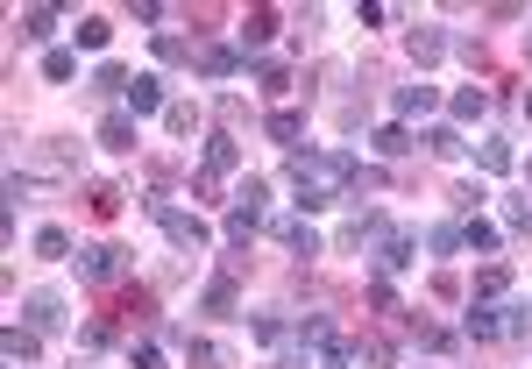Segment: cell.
<instances>
[{
  "label": "cell",
  "instance_id": "6da1fadb",
  "mask_svg": "<svg viewBox=\"0 0 532 369\" xmlns=\"http://www.w3.org/2000/svg\"><path fill=\"white\" fill-rule=\"evenodd\" d=\"M142 213H149V220H157V228L171 235V249H185V256L213 242V228H206V220H199V213H185V206H171L164 192H149V199H142Z\"/></svg>",
  "mask_w": 532,
  "mask_h": 369
},
{
  "label": "cell",
  "instance_id": "7a4b0ae2",
  "mask_svg": "<svg viewBox=\"0 0 532 369\" xmlns=\"http://www.w3.org/2000/svg\"><path fill=\"white\" fill-rule=\"evenodd\" d=\"M412 263H419V242H412L405 228H384V235L369 242V270H376V277H398V270H412Z\"/></svg>",
  "mask_w": 532,
  "mask_h": 369
},
{
  "label": "cell",
  "instance_id": "3957f363",
  "mask_svg": "<svg viewBox=\"0 0 532 369\" xmlns=\"http://www.w3.org/2000/svg\"><path fill=\"white\" fill-rule=\"evenodd\" d=\"M71 263H79L86 284H121V277H128V249H114V242H93V249H79Z\"/></svg>",
  "mask_w": 532,
  "mask_h": 369
},
{
  "label": "cell",
  "instance_id": "277c9868",
  "mask_svg": "<svg viewBox=\"0 0 532 369\" xmlns=\"http://www.w3.org/2000/svg\"><path fill=\"white\" fill-rule=\"evenodd\" d=\"M93 142L107 157H135V142H142V121L128 114V107H114V114H100V128H93Z\"/></svg>",
  "mask_w": 532,
  "mask_h": 369
},
{
  "label": "cell",
  "instance_id": "5b68a950",
  "mask_svg": "<svg viewBox=\"0 0 532 369\" xmlns=\"http://www.w3.org/2000/svg\"><path fill=\"white\" fill-rule=\"evenodd\" d=\"M199 313H213V320H235L242 313V284H235V263H227L206 291H199Z\"/></svg>",
  "mask_w": 532,
  "mask_h": 369
},
{
  "label": "cell",
  "instance_id": "8992f818",
  "mask_svg": "<svg viewBox=\"0 0 532 369\" xmlns=\"http://www.w3.org/2000/svg\"><path fill=\"white\" fill-rule=\"evenodd\" d=\"M121 107H128L135 121H149V114H164V107H171V100H164V79H157V71H142V79H135V86L121 93Z\"/></svg>",
  "mask_w": 532,
  "mask_h": 369
},
{
  "label": "cell",
  "instance_id": "52a82bcc",
  "mask_svg": "<svg viewBox=\"0 0 532 369\" xmlns=\"http://www.w3.org/2000/svg\"><path fill=\"white\" fill-rule=\"evenodd\" d=\"M277 242H284L291 256H320V249H327V242H320V228H313L306 213H284V220H277Z\"/></svg>",
  "mask_w": 532,
  "mask_h": 369
},
{
  "label": "cell",
  "instance_id": "ba28073f",
  "mask_svg": "<svg viewBox=\"0 0 532 369\" xmlns=\"http://www.w3.org/2000/svg\"><path fill=\"white\" fill-rule=\"evenodd\" d=\"M405 50H412V64L426 71V64H440L454 43H447V29H433V22H412V36H405Z\"/></svg>",
  "mask_w": 532,
  "mask_h": 369
},
{
  "label": "cell",
  "instance_id": "9c48e42d",
  "mask_svg": "<svg viewBox=\"0 0 532 369\" xmlns=\"http://www.w3.org/2000/svg\"><path fill=\"white\" fill-rule=\"evenodd\" d=\"M199 157H206V178H235V171H242V142H235V135H206Z\"/></svg>",
  "mask_w": 532,
  "mask_h": 369
},
{
  "label": "cell",
  "instance_id": "30bf717a",
  "mask_svg": "<svg viewBox=\"0 0 532 369\" xmlns=\"http://www.w3.org/2000/svg\"><path fill=\"white\" fill-rule=\"evenodd\" d=\"M433 107H440V93H433L426 79H412V86L391 93V114H398V121H419V114H433Z\"/></svg>",
  "mask_w": 532,
  "mask_h": 369
},
{
  "label": "cell",
  "instance_id": "8fae6325",
  "mask_svg": "<svg viewBox=\"0 0 532 369\" xmlns=\"http://www.w3.org/2000/svg\"><path fill=\"white\" fill-rule=\"evenodd\" d=\"M462 249H469V256H497V249H504V228H497V220H483V213H469V220H462Z\"/></svg>",
  "mask_w": 532,
  "mask_h": 369
},
{
  "label": "cell",
  "instance_id": "7c38bea8",
  "mask_svg": "<svg viewBox=\"0 0 532 369\" xmlns=\"http://www.w3.org/2000/svg\"><path fill=\"white\" fill-rule=\"evenodd\" d=\"M22 313H29V327H36V334L64 327V291H29V299H22Z\"/></svg>",
  "mask_w": 532,
  "mask_h": 369
},
{
  "label": "cell",
  "instance_id": "4fadbf2b",
  "mask_svg": "<svg viewBox=\"0 0 532 369\" xmlns=\"http://www.w3.org/2000/svg\"><path fill=\"white\" fill-rule=\"evenodd\" d=\"M0 355H8L15 369H36V362H43V341H36V327H8V334H0Z\"/></svg>",
  "mask_w": 532,
  "mask_h": 369
},
{
  "label": "cell",
  "instance_id": "5bb4252c",
  "mask_svg": "<svg viewBox=\"0 0 532 369\" xmlns=\"http://www.w3.org/2000/svg\"><path fill=\"white\" fill-rule=\"evenodd\" d=\"M199 71L206 79H235V71H249V57L235 43H213V50H199Z\"/></svg>",
  "mask_w": 532,
  "mask_h": 369
},
{
  "label": "cell",
  "instance_id": "9a60e30c",
  "mask_svg": "<svg viewBox=\"0 0 532 369\" xmlns=\"http://www.w3.org/2000/svg\"><path fill=\"white\" fill-rule=\"evenodd\" d=\"M270 36H277V15H270V8H256V15H249V22H242V29H235V50H242V57H249V50H263V43H270Z\"/></svg>",
  "mask_w": 532,
  "mask_h": 369
},
{
  "label": "cell",
  "instance_id": "2e32d148",
  "mask_svg": "<svg viewBox=\"0 0 532 369\" xmlns=\"http://www.w3.org/2000/svg\"><path fill=\"white\" fill-rule=\"evenodd\" d=\"M462 334H469V341H504V334H497V306L469 299V306H462Z\"/></svg>",
  "mask_w": 532,
  "mask_h": 369
},
{
  "label": "cell",
  "instance_id": "e0dca14e",
  "mask_svg": "<svg viewBox=\"0 0 532 369\" xmlns=\"http://www.w3.org/2000/svg\"><path fill=\"white\" fill-rule=\"evenodd\" d=\"M497 334H504V341H525V334H532V299H504V306H497Z\"/></svg>",
  "mask_w": 532,
  "mask_h": 369
},
{
  "label": "cell",
  "instance_id": "ac0fdd59",
  "mask_svg": "<svg viewBox=\"0 0 532 369\" xmlns=\"http://www.w3.org/2000/svg\"><path fill=\"white\" fill-rule=\"evenodd\" d=\"M15 36H22V43H50V36H57V8H22Z\"/></svg>",
  "mask_w": 532,
  "mask_h": 369
},
{
  "label": "cell",
  "instance_id": "d6986e66",
  "mask_svg": "<svg viewBox=\"0 0 532 369\" xmlns=\"http://www.w3.org/2000/svg\"><path fill=\"white\" fill-rule=\"evenodd\" d=\"M263 135H270V142H284V150H298V135H306V114H291V107H277V114L263 121Z\"/></svg>",
  "mask_w": 532,
  "mask_h": 369
},
{
  "label": "cell",
  "instance_id": "ffe728a7",
  "mask_svg": "<svg viewBox=\"0 0 532 369\" xmlns=\"http://www.w3.org/2000/svg\"><path fill=\"white\" fill-rule=\"evenodd\" d=\"M419 142H426V150H433L440 164H454V157H462V150H469V142H462V128H447V121H440V128H426Z\"/></svg>",
  "mask_w": 532,
  "mask_h": 369
},
{
  "label": "cell",
  "instance_id": "44dd1931",
  "mask_svg": "<svg viewBox=\"0 0 532 369\" xmlns=\"http://www.w3.org/2000/svg\"><path fill=\"white\" fill-rule=\"evenodd\" d=\"M249 79H256L263 93H284V86H291V71H284V57H249Z\"/></svg>",
  "mask_w": 532,
  "mask_h": 369
},
{
  "label": "cell",
  "instance_id": "7402d4cb",
  "mask_svg": "<svg viewBox=\"0 0 532 369\" xmlns=\"http://www.w3.org/2000/svg\"><path fill=\"white\" fill-rule=\"evenodd\" d=\"M43 79L50 86H71V79H79V50H43Z\"/></svg>",
  "mask_w": 532,
  "mask_h": 369
},
{
  "label": "cell",
  "instance_id": "603a6c76",
  "mask_svg": "<svg viewBox=\"0 0 532 369\" xmlns=\"http://www.w3.org/2000/svg\"><path fill=\"white\" fill-rule=\"evenodd\" d=\"M185 362H192V369H235V355H227V348H213V341H199V334L185 341Z\"/></svg>",
  "mask_w": 532,
  "mask_h": 369
},
{
  "label": "cell",
  "instance_id": "cb8c5ba5",
  "mask_svg": "<svg viewBox=\"0 0 532 369\" xmlns=\"http://www.w3.org/2000/svg\"><path fill=\"white\" fill-rule=\"evenodd\" d=\"M36 256H43V263H71L79 249H71V235H64V228H36Z\"/></svg>",
  "mask_w": 532,
  "mask_h": 369
},
{
  "label": "cell",
  "instance_id": "d4e9b609",
  "mask_svg": "<svg viewBox=\"0 0 532 369\" xmlns=\"http://www.w3.org/2000/svg\"><path fill=\"white\" fill-rule=\"evenodd\" d=\"M263 206H270V185L263 178H235V213H256L263 220Z\"/></svg>",
  "mask_w": 532,
  "mask_h": 369
},
{
  "label": "cell",
  "instance_id": "484cf974",
  "mask_svg": "<svg viewBox=\"0 0 532 369\" xmlns=\"http://www.w3.org/2000/svg\"><path fill=\"white\" fill-rule=\"evenodd\" d=\"M447 107H454V121H483V114H490V93H483V86H462Z\"/></svg>",
  "mask_w": 532,
  "mask_h": 369
},
{
  "label": "cell",
  "instance_id": "4316f807",
  "mask_svg": "<svg viewBox=\"0 0 532 369\" xmlns=\"http://www.w3.org/2000/svg\"><path fill=\"white\" fill-rule=\"evenodd\" d=\"M369 142H376L384 157H405V150H412V128H405V121H384V128H376Z\"/></svg>",
  "mask_w": 532,
  "mask_h": 369
},
{
  "label": "cell",
  "instance_id": "83f0119b",
  "mask_svg": "<svg viewBox=\"0 0 532 369\" xmlns=\"http://www.w3.org/2000/svg\"><path fill=\"white\" fill-rule=\"evenodd\" d=\"M476 164H483L490 178H504V171L518 164V157H511V142H497V135H490V142H483V150H476Z\"/></svg>",
  "mask_w": 532,
  "mask_h": 369
},
{
  "label": "cell",
  "instance_id": "f1b7e54d",
  "mask_svg": "<svg viewBox=\"0 0 532 369\" xmlns=\"http://www.w3.org/2000/svg\"><path fill=\"white\" fill-rule=\"evenodd\" d=\"M504 291H511V270H504V263L476 270V299H483V306H490V299H504Z\"/></svg>",
  "mask_w": 532,
  "mask_h": 369
},
{
  "label": "cell",
  "instance_id": "f546056e",
  "mask_svg": "<svg viewBox=\"0 0 532 369\" xmlns=\"http://www.w3.org/2000/svg\"><path fill=\"white\" fill-rule=\"evenodd\" d=\"M71 36H79V50H107V36H114V22H107V15H86L79 29H71Z\"/></svg>",
  "mask_w": 532,
  "mask_h": 369
},
{
  "label": "cell",
  "instance_id": "4dcf8cb0",
  "mask_svg": "<svg viewBox=\"0 0 532 369\" xmlns=\"http://www.w3.org/2000/svg\"><path fill=\"white\" fill-rule=\"evenodd\" d=\"M164 128H171V135L185 142V135L199 128V107H192V100H171V107H164Z\"/></svg>",
  "mask_w": 532,
  "mask_h": 369
},
{
  "label": "cell",
  "instance_id": "1f68e13d",
  "mask_svg": "<svg viewBox=\"0 0 532 369\" xmlns=\"http://www.w3.org/2000/svg\"><path fill=\"white\" fill-rule=\"evenodd\" d=\"M249 334H256L263 348H284V341H291V327H284L277 313H256V320H249Z\"/></svg>",
  "mask_w": 532,
  "mask_h": 369
},
{
  "label": "cell",
  "instance_id": "d6a6232c",
  "mask_svg": "<svg viewBox=\"0 0 532 369\" xmlns=\"http://www.w3.org/2000/svg\"><path fill=\"white\" fill-rule=\"evenodd\" d=\"M128 86H135V79H128L114 57H107V64H93V93H128Z\"/></svg>",
  "mask_w": 532,
  "mask_h": 369
},
{
  "label": "cell",
  "instance_id": "836d02e7",
  "mask_svg": "<svg viewBox=\"0 0 532 369\" xmlns=\"http://www.w3.org/2000/svg\"><path fill=\"white\" fill-rule=\"evenodd\" d=\"M256 228H263L256 213H235V206H227V242H235V249H249V242H256Z\"/></svg>",
  "mask_w": 532,
  "mask_h": 369
},
{
  "label": "cell",
  "instance_id": "e575fe53",
  "mask_svg": "<svg viewBox=\"0 0 532 369\" xmlns=\"http://www.w3.org/2000/svg\"><path fill=\"white\" fill-rule=\"evenodd\" d=\"M426 249L433 256H454V249H462V220H440V228L426 235Z\"/></svg>",
  "mask_w": 532,
  "mask_h": 369
},
{
  "label": "cell",
  "instance_id": "d590c367",
  "mask_svg": "<svg viewBox=\"0 0 532 369\" xmlns=\"http://www.w3.org/2000/svg\"><path fill=\"white\" fill-rule=\"evenodd\" d=\"M79 348H86V355L114 348V327H107V320H86V327H79Z\"/></svg>",
  "mask_w": 532,
  "mask_h": 369
},
{
  "label": "cell",
  "instance_id": "8d00e7d4",
  "mask_svg": "<svg viewBox=\"0 0 532 369\" xmlns=\"http://www.w3.org/2000/svg\"><path fill=\"white\" fill-rule=\"evenodd\" d=\"M391 362V341H355V369H384Z\"/></svg>",
  "mask_w": 532,
  "mask_h": 369
},
{
  "label": "cell",
  "instance_id": "74e56055",
  "mask_svg": "<svg viewBox=\"0 0 532 369\" xmlns=\"http://www.w3.org/2000/svg\"><path fill=\"white\" fill-rule=\"evenodd\" d=\"M504 228L511 235H532V199H504Z\"/></svg>",
  "mask_w": 532,
  "mask_h": 369
},
{
  "label": "cell",
  "instance_id": "f35d334b",
  "mask_svg": "<svg viewBox=\"0 0 532 369\" xmlns=\"http://www.w3.org/2000/svg\"><path fill=\"white\" fill-rule=\"evenodd\" d=\"M369 313H398V291H391V277H369Z\"/></svg>",
  "mask_w": 532,
  "mask_h": 369
},
{
  "label": "cell",
  "instance_id": "ab89813d",
  "mask_svg": "<svg viewBox=\"0 0 532 369\" xmlns=\"http://www.w3.org/2000/svg\"><path fill=\"white\" fill-rule=\"evenodd\" d=\"M128 369H164V348H157V341H135V348H128Z\"/></svg>",
  "mask_w": 532,
  "mask_h": 369
},
{
  "label": "cell",
  "instance_id": "60d3db41",
  "mask_svg": "<svg viewBox=\"0 0 532 369\" xmlns=\"http://www.w3.org/2000/svg\"><path fill=\"white\" fill-rule=\"evenodd\" d=\"M412 334H419V348H433V355H447V348H454V334H447V327H419V320H412Z\"/></svg>",
  "mask_w": 532,
  "mask_h": 369
},
{
  "label": "cell",
  "instance_id": "b9f144b4",
  "mask_svg": "<svg viewBox=\"0 0 532 369\" xmlns=\"http://www.w3.org/2000/svg\"><path fill=\"white\" fill-rule=\"evenodd\" d=\"M483 199H490V192H483V185H454V213H462V220H469V213H476V206H483Z\"/></svg>",
  "mask_w": 532,
  "mask_h": 369
},
{
  "label": "cell",
  "instance_id": "7bdbcfd3",
  "mask_svg": "<svg viewBox=\"0 0 532 369\" xmlns=\"http://www.w3.org/2000/svg\"><path fill=\"white\" fill-rule=\"evenodd\" d=\"M121 199H128L121 185H93V213H121Z\"/></svg>",
  "mask_w": 532,
  "mask_h": 369
},
{
  "label": "cell",
  "instance_id": "ee69618b",
  "mask_svg": "<svg viewBox=\"0 0 532 369\" xmlns=\"http://www.w3.org/2000/svg\"><path fill=\"white\" fill-rule=\"evenodd\" d=\"M157 57H164V64H185V57H192V43H178V36H157Z\"/></svg>",
  "mask_w": 532,
  "mask_h": 369
},
{
  "label": "cell",
  "instance_id": "f6af8a7d",
  "mask_svg": "<svg viewBox=\"0 0 532 369\" xmlns=\"http://www.w3.org/2000/svg\"><path fill=\"white\" fill-rule=\"evenodd\" d=\"M518 107H525V114H532V93H525V100H518Z\"/></svg>",
  "mask_w": 532,
  "mask_h": 369
},
{
  "label": "cell",
  "instance_id": "bcb514c9",
  "mask_svg": "<svg viewBox=\"0 0 532 369\" xmlns=\"http://www.w3.org/2000/svg\"><path fill=\"white\" fill-rule=\"evenodd\" d=\"M525 57H532V29H525Z\"/></svg>",
  "mask_w": 532,
  "mask_h": 369
},
{
  "label": "cell",
  "instance_id": "7dc6e473",
  "mask_svg": "<svg viewBox=\"0 0 532 369\" xmlns=\"http://www.w3.org/2000/svg\"><path fill=\"white\" fill-rule=\"evenodd\" d=\"M525 178H532V164H525Z\"/></svg>",
  "mask_w": 532,
  "mask_h": 369
}]
</instances>
